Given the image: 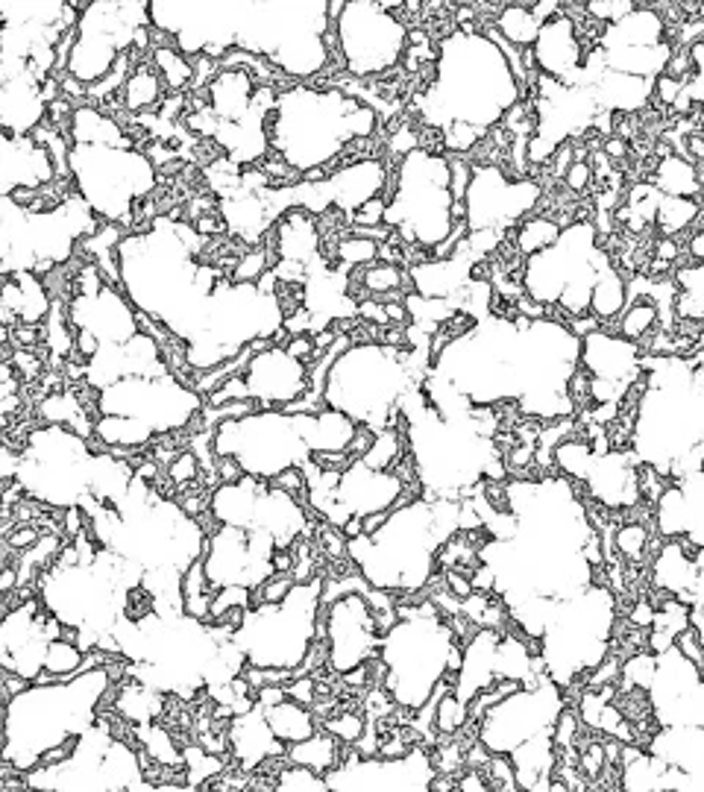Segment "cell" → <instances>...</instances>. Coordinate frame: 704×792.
<instances>
[{"label":"cell","mask_w":704,"mask_h":792,"mask_svg":"<svg viewBox=\"0 0 704 792\" xmlns=\"http://www.w3.org/2000/svg\"><path fill=\"white\" fill-rule=\"evenodd\" d=\"M605 153H608L611 159H622V156H625V144H622L619 138H614V135H611V138L605 141Z\"/></svg>","instance_id":"60"},{"label":"cell","mask_w":704,"mask_h":792,"mask_svg":"<svg viewBox=\"0 0 704 792\" xmlns=\"http://www.w3.org/2000/svg\"><path fill=\"white\" fill-rule=\"evenodd\" d=\"M112 669L91 666L71 678L36 681L3 702L0 778H24L39 769L44 754L77 746L97 722V707L112 690Z\"/></svg>","instance_id":"4"},{"label":"cell","mask_w":704,"mask_h":792,"mask_svg":"<svg viewBox=\"0 0 704 792\" xmlns=\"http://www.w3.org/2000/svg\"><path fill=\"white\" fill-rule=\"evenodd\" d=\"M323 578L297 581L282 602H259L241 614L232 628V643L250 666L303 672L311 643L317 637V619L323 605Z\"/></svg>","instance_id":"10"},{"label":"cell","mask_w":704,"mask_h":792,"mask_svg":"<svg viewBox=\"0 0 704 792\" xmlns=\"http://www.w3.org/2000/svg\"><path fill=\"white\" fill-rule=\"evenodd\" d=\"M197 473H200V464H197V455H194V452H182L174 464L168 467V476H171V482L179 484V487H182V484H188L191 479H197Z\"/></svg>","instance_id":"53"},{"label":"cell","mask_w":704,"mask_h":792,"mask_svg":"<svg viewBox=\"0 0 704 792\" xmlns=\"http://www.w3.org/2000/svg\"><path fill=\"white\" fill-rule=\"evenodd\" d=\"M655 188H658L660 194H669V197H687V200H693L696 194H702L699 165L693 159L666 156L658 165Z\"/></svg>","instance_id":"38"},{"label":"cell","mask_w":704,"mask_h":792,"mask_svg":"<svg viewBox=\"0 0 704 792\" xmlns=\"http://www.w3.org/2000/svg\"><path fill=\"white\" fill-rule=\"evenodd\" d=\"M291 693V699H297V702H314V681L311 678H294V687L288 690Z\"/></svg>","instance_id":"56"},{"label":"cell","mask_w":704,"mask_h":792,"mask_svg":"<svg viewBox=\"0 0 704 792\" xmlns=\"http://www.w3.org/2000/svg\"><path fill=\"white\" fill-rule=\"evenodd\" d=\"M561 232H564V226H561L558 220L552 218L526 220V223L520 226V232H517V250L528 259V256H534V253L552 247V244L561 238Z\"/></svg>","instance_id":"41"},{"label":"cell","mask_w":704,"mask_h":792,"mask_svg":"<svg viewBox=\"0 0 704 792\" xmlns=\"http://www.w3.org/2000/svg\"><path fill=\"white\" fill-rule=\"evenodd\" d=\"M329 206L355 215L370 200L382 197V188L388 185V171L379 159H358L347 168H338L329 179H323Z\"/></svg>","instance_id":"33"},{"label":"cell","mask_w":704,"mask_h":792,"mask_svg":"<svg viewBox=\"0 0 704 792\" xmlns=\"http://www.w3.org/2000/svg\"><path fill=\"white\" fill-rule=\"evenodd\" d=\"M590 179H593V165L581 159V162H572L570 174L564 176V185L572 191H584L590 185Z\"/></svg>","instance_id":"55"},{"label":"cell","mask_w":704,"mask_h":792,"mask_svg":"<svg viewBox=\"0 0 704 792\" xmlns=\"http://www.w3.org/2000/svg\"><path fill=\"white\" fill-rule=\"evenodd\" d=\"M385 212H388V200L385 197H376L367 206H361L350 220L352 226H385Z\"/></svg>","instance_id":"52"},{"label":"cell","mask_w":704,"mask_h":792,"mask_svg":"<svg viewBox=\"0 0 704 792\" xmlns=\"http://www.w3.org/2000/svg\"><path fill=\"white\" fill-rule=\"evenodd\" d=\"M581 364L587 367L590 379L614 385L619 394H628L640 373V350L634 341L611 335L605 326L581 338Z\"/></svg>","instance_id":"30"},{"label":"cell","mask_w":704,"mask_h":792,"mask_svg":"<svg viewBox=\"0 0 704 792\" xmlns=\"http://www.w3.org/2000/svg\"><path fill=\"white\" fill-rule=\"evenodd\" d=\"M215 458H232L244 476L276 482L288 470H303L314 458L300 426V414L253 411L247 417L220 420L212 432Z\"/></svg>","instance_id":"16"},{"label":"cell","mask_w":704,"mask_h":792,"mask_svg":"<svg viewBox=\"0 0 704 792\" xmlns=\"http://www.w3.org/2000/svg\"><path fill=\"white\" fill-rule=\"evenodd\" d=\"M540 200V185L531 179H508L496 165H476L467 188V226L473 232H502L523 220Z\"/></svg>","instance_id":"24"},{"label":"cell","mask_w":704,"mask_h":792,"mask_svg":"<svg viewBox=\"0 0 704 792\" xmlns=\"http://www.w3.org/2000/svg\"><path fill=\"white\" fill-rule=\"evenodd\" d=\"M44 80L33 74L0 80V124L3 135H30L39 130L50 100L44 91Z\"/></svg>","instance_id":"31"},{"label":"cell","mask_w":704,"mask_h":792,"mask_svg":"<svg viewBox=\"0 0 704 792\" xmlns=\"http://www.w3.org/2000/svg\"><path fill=\"white\" fill-rule=\"evenodd\" d=\"M564 707L567 702L561 684H555L549 675H534L520 690L487 707L476 740L490 754H511L528 740L555 731V722Z\"/></svg>","instance_id":"22"},{"label":"cell","mask_w":704,"mask_h":792,"mask_svg":"<svg viewBox=\"0 0 704 792\" xmlns=\"http://www.w3.org/2000/svg\"><path fill=\"white\" fill-rule=\"evenodd\" d=\"M464 499H411L376 534L347 540L352 564L376 590H420L432 581L440 549L461 531Z\"/></svg>","instance_id":"5"},{"label":"cell","mask_w":704,"mask_h":792,"mask_svg":"<svg viewBox=\"0 0 704 792\" xmlns=\"http://www.w3.org/2000/svg\"><path fill=\"white\" fill-rule=\"evenodd\" d=\"M53 156L33 135H3L0 138V191L12 197L18 191H42L53 182Z\"/></svg>","instance_id":"29"},{"label":"cell","mask_w":704,"mask_h":792,"mask_svg":"<svg viewBox=\"0 0 704 792\" xmlns=\"http://www.w3.org/2000/svg\"><path fill=\"white\" fill-rule=\"evenodd\" d=\"M323 728H326L329 734H335V737H338L341 743H347V746H355V743L364 737V731H367L364 719H361V716H352V713H344V716H338V719H326Z\"/></svg>","instance_id":"51"},{"label":"cell","mask_w":704,"mask_h":792,"mask_svg":"<svg viewBox=\"0 0 704 792\" xmlns=\"http://www.w3.org/2000/svg\"><path fill=\"white\" fill-rule=\"evenodd\" d=\"M452 206L449 159L423 147L405 153L396 168V188L385 212V226L399 229V235L417 247L435 250L455 232Z\"/></svg>","instance_id":"15"},{"label":"cell","mask_w":704,"mask_h":792,"mask_svg":"<svg viewBox=\"0 0 704 792\" xmlns=\"http://www.w3.org/2000/svg\"><path fill=\"white\" fill-rule=\"evenodd\" d=\"M264 716H267V725L270 731L285 743V746H294V743H303L311 734L320 731L314 713L308 710V704L297 702V699H282L276 704H262Z\"/></svg>","instance_id":"35"},{"label":"cell","mask_w":704,"mask_h":792,"mask_svg":"<svg viewBox=\"0 0 704 792\" xmlns=\"http://www.w3.org/2000/svg\"><path fill=\"white\" fill-rule=\"evenodd\" d=\"M276 790H297V792L326 790V778H323L320 772L308 769V766H294V763H288V769L279 772Z\"/></svg>","instance_id":"47"},{"label":"cell","mask_w":704,"mask_h":792,"mask_svg":"<svg viewBox=\"0 0 704 792\" xmlns=\"http://www.w3.org/2000/svg\"><path fill=\"white\" fill-rule=\"evenodd\" d=\"M396 3H329L335 42L352 77H382L405 56L408 27L391 15Z\"/></svg>","instance_id":"20"},{"label":"cell","mask_w":704,"mask_h":792,"mask_svg":"<svg viewBox=\"0 0 704 792\" xmlns=\"http://www.w3.org/2000/svg\"><path fill=\"white\" fill-rule=\"evenodd\" d=\"M655 611H658V608H652L649 602H640V605H637V614H631V619H634V625L646 628V625L655 622Z\"/></svg>","instance_id":"58"},{"label":"cell","mask_w":704,"mask_h":792,"mask_svg":"<svg viewBox=\"0 0 704 792\" xmlns=\"http://www.w3.org/2000/svg\"><path fill=\"white\" fill-rule=\"evenodd\" d=\"M379 250L382 244L370 241V238H358V235H350L347 241L338 244V259L347 264V267H358V264H370L379 262Z\"/></svg>","instance_id":"48"},{"label":"cell","mask_w":704,"mask_h":792,"mask_svg":"<svg viewBox=\"0 0 704 792\" xmlns=\"http://www.w3.org/2000/svg\"><path fill=\"white\" fill-rule=\"evenodd\" d=\"M399 619L382 634L379 660L385 663V690L399 707L423 710L446 684V675H458L464 655L455 643V631L443 622L435 602L420 608H396Z\"/></svg>","instance_id":"7"},{"label":"cell","mask_w":704,"mask_h":792,"mask_svg":"<svg viewBox=\"0 0 704 792\" xmlns=\"http://www.w3.org/2000/svg\"><path fill=\"white\" fill-rule=\"evenodd\" d=\"M135 734L144 743L150 757H156V760H162L168 766H179L182 763V754L174 748V740H171V734H165V728H159L153 722H144V725H135Z\"/></svg>","instance_id":"44"},{"label":"cell","mask_w":704,"mask_h":792,"mask_svg":"<svg viewBox=\"0 0 704 792\" xmlns=\"http://www.w3.org/2000/svg\"><path fill=\"white\" fill-rule=\"evenodd\" d=\"M376 112L341 88L294 86L276 94L270 144L300 174L326 171L341 153L376 132Z\"/></svg>","instance_id":"6"},{"label":"cell","mask_w":704,"mask_h":792,"mask_svg":"<svg viewBox=\"0 0 704 792\" xmlns=\"http://www.w3.org/2000/svg\"><path fill=\"white\" fill-rule=\"evenodd\" d=\"M681 256V247H678V241L675 238H666L663 235V241H658V259L660 262H675Z\"/></svg>","instance_id":"57"},{"label":"cell","mask_w":704,"mask_h":792,"mask_svg":"<svg viewBox=\"0 0 704 792\" xmlns=\"http://www.w3.org/2000/svg\"><path fill=\"white\" fill-rule=\"evenodd\" d=\"M68 174L77 185V197L97 218L109 223H130L135 206L156 188V165L132 141L127 144H68Z\"/></svg>","instance_id":"13"},{"label":"cell","mask_w":704,"mask_h":792,"mask_svg":"<svg viewBox=\"0 0 704 792\" xmlns=\"http://www.w3.org/2000/svg\"><path fill=\"white\" fill-rule=\"evenodd\" d=\"M614 608V593L602 584H590L584 593L555 602L549 608L537 643L546 675L555 684L570 687L608 658L614 634Z\"/></svg>","instance_id":"11"},{"label":"cell","mask_w":704,"mask_h":792,"mask_svg":"<svg viewBox=\"0 0 704 792\" xmlns=\"http://www.w3.org/2000/svg\"><path fill=\"white\" fill-rule=\"evenodd\" d=\"M520 97L523 83L496 36L458 27L440 42L435 80L420 97V115L438 132L455 124L487 132L520 106Z\"/></svg>","instance_id":"3"},{"label":"cell","mask_w":704,"mask_h":792,"mask_svg":"<svg viewBox=\"0 0 704 792\" xmlns=\"http://www.w3.org/2000/svg\"><path fill=\"white\" fill-rule=\"evenodd\" d=\"M150 27L165 33L185 59H220L238 47L294 80H311L332 59L335 21L323 0H153Z\"/></svg>","instance_id":"1"},{"label":"cell","mask_w":704,"mask_h":792,"mask_svg":"<svg viewBox=\"0 0 704 792\" xmlns=\"http://www.w3.org/2000/svg\"><path fill=\"white\" fill-rule=\"evenodd\" d=\"M279 540L267 528H238L220 526L203 552V570L212 584V590L226 587H241V590H256L264 587L276 575V555H279Z\"/></svg>","instance_id":"23"},{"label":"cell","mask_w":704,"mask_h":792,"mask_svg":"<svg viewBox=\"0 0 704 792\" xmlns=\"http://www.w3.org/2000/svg\"><path fill=\"white\" fill-rule=\"evenodd\" d=\"M97 215L83 197H68L53 209H33L15 197L0 200V253L3 276H44L71 259L80 238L97 235Z\"/></svg>","instance_id":"9"},{"label":"cell","mask_w":704,"mask_h":792,"mask_svg":"<svg viewBox=\"0 0 704 792\" xmlns=\"http://www.w3.org/2000/svg\"><path fill=\"white\" fill-rule=\"evenodd\" d=\"M364 285L370 291H376V294H388V291H394V288L402 285V270L388 262L370 264L367 273H364Z\"/></svg>","instance_id":"49"},{"label":"cell","mask_w":704,"mask_h":792,"mask_svg":"<svg viewBox=\"0 0 704 792\" xmlns=\"http://www.w3.org/2000/svg\"><path fill=\"white\" fill-rule=\"evenodd\" d=\"M658 320H660L658 306H655L652 300H634V303H628V308L622 311L619 335L637 344V341H643V338L655 329Z\"/></svg>","instance_id":"42"},{"label":"cell","mask_w":704,"mask_h":792,"mask_svg":"<svg viewBox=\"0 0 704 792\" xmlns=\"http://www.w3.org/2000/svg\"><path fill=\"white\" fill-rule=\"evenodd\" d=\"M229 743H232V757L241 775H253V769H259L273 757H285L288 751V746L270 731L264 707L259 702L244 713H235L232 728H229Z\"/></svg>","instance_id":"32"},{"label":"cell","mask_w":704,"mask_h":792,"mask_svg":"<svg viewBox=\"0 0 704 792\" xmlns=\"http://www.w3.org/2000/svg\"><path fill=\"white\" fill-rule=\"evenodd\" d=\"M162 97V80L153 71H135L124 83V106L127 112H144L156 106Z\"/></svg>","instance_id":"43"},{"label":"cell","mask_w":704,"mask_h":792,"mask_svg":"<svg viewBox=\"0 0 704 792\" xmlns=\"http://www.w3.org/2000/svg\"><path fill=\"white\" fill-rule=\"evenodd\" d=\"M531 56L537 65V74H546L564 86H578L584 59H587V44L581 39L575 18H570V12H564V6L555 18H549L540 27Z\"/></svg>","instance_id":"28"},{"label":"cell","mask_w":704,"mask_h":792,"mask_svg":"<svg viewBox=\"0 0 704 792\" xmlns=\"http://www.w3.org/2000/svg\"><path fill=\"white\" fill-rule=\"evenodd\" d=\"M150 3L141 0H91L80 6L65 71L80 86H100L127 59L132 44L144 47Z\"/></svg>","instance_id":"17"},{"label":"cell","mask_w":704,"mask_h":792,"mask_svg":"<svg viewBox=\"0 0 704 792\" xmlns=\"http://www.w3.org/2000/svg\"><path fill=\"white\" fill-rule=\"evenodd\" d=\"M628 308V282L619 276L614 264L602 273V279L593 288V300H590V314H596L602 323L614 320Z\"/></svg>","instance_id":"39"},{"label":"cell","mask_w":704,"mask_h":792,"mask_svg":"<svg viewBox=\"0 0 704 792\" xmlns=\"http://www.w3.org/2000/svg\"><path fill=\"white\" fill-rule=\"evenodd\" d=\"M27 790H156L141 772V757L115 740L112 725H91L71 757L24 775Z\"/></svg>","instance_id":"18"},{"label":"cell","mask_w":704,"mask_h":792,"mask_svg":"<svg viewBox=\"0 0 704 792\" xmlns=\"http://www.w3.org/2000/svg\"><path fill=\"white\" fill-rule=\"evenodd\" d=\"M438 775L432 757L423 748H408L399 757H364L347 754L326 772V790H429Z\"/></svg>","instance_id":"25"},{"label":"cell","mask_w":704,"mask_h":792,"mask_svg":"<svg viewBox=\"0 0 704 792\" xmlns=\"http://www.w3.org/2000/svg\"><path fill=\"white\" fill-rule=\"evenodd\" d=\"M634 9H637V3H634V0H616V3H584V12H587L593 21L605 24V27L619 24V21H622V18H628Z\"/></svg>","instance_id":"50"},{"label":"cell","mask_w":704,"mask_h":792,"mask_svg":"<svg viewBox=\"0 0 704 792\" xmlns=\"http://www.w3.org/2000/svg\"><path fill=\"white\" fill-rule=\"evenodd\" d=\"M326 611V658L338 675L367 666V660L379 655L382 628L367 593H344Z\"/></svg>","instance_id":"26"},{"label":"cell","mask_w":704,"mask_h":792,"mask_svg":"<svg viewBox=\"0 0 704 792\" xmlns=\"http://www.w3.org/2000/svg\"><path fill=\"white\" fill-rule=\"evenodd\" d=\"M684 86H687V83H681V80H675V77H669V74H663V77L655 80L658 100L660 103H666V106H675V103H678V97L684 94Z\"/></svg>","instance_id":"54"},{"label":"cell","mask_w":704,"mask_h":792,"mask_svg":"<svg viewBox=\"0 0 704 792\" xmlns=\"http://www.w3.org/2000/svg\"><path fill=\"white\" fill-rule=\"evenodd\" d=\"M0 306H3V326L6 329L39 326L50 311L42 276H36V273L3 276V303Z\"/></svg>","instance_id":"34"},{"label":"cell","mask_w":704,"mask_h":792,"mask_svg":"<svg viewBox=\"0 0 704 792\" xmlns=\"http://www.w3.org/2000/svg\"><path fill=\"white\" fill-rule=\"evenodd\" d=\"M702 323H704V317H702Z\"/></svg>","instance_id":"62"},{"label":"cell","mask_w":704,"mask_h":792,"mask_svg":"<svg viewBox=\"0 0 704 792\" xmlns=\"http://www.w3.org/2000/svg\"><path fill=\"white\" fill-rule=\"evenodd\" d=\"M411 388L408 355L388 344H350L326 373L323 402L358 426L382 432L402 420L399 402Z\"/></svg>","instance_id":"8"},{"label":"cell","mask_w":704,"mask_h":792,"mask_svg":"<svg viewBox=\"0 0 704 792\" xmlns=\"http://www.w3.org/2000/svg\"><path fill=\"white\" fill-rule=\"evenodd\" d=\"M702 215V206L696 200H687V197H669V194H660L655 197V223L666 238H675V232L681 229H690Z\"/></svg>","instance_id":"40"},{"label":"cell","mask_w":704,"mask_h":792,"mask_svg":"<svg viewBox=\"0 0 704 792\" xmlns=\"http://www.w3.org/2000/svg\"><path fill=\"white\" fill-rule=\"evenodd\" d=\"M388 517H391V511H385V514H370V517H364V534H376L379 528L388 523Z\"/></svg>","instance_id":"59"},{"label":"cell","mask_w":704,"mask_h":792,"mask_svg":"<svg viewBox=\"0 0 704 792\" xmlns=\"http://www.w3.org/2000/svg\"><path fill=\"white\" fill-rule=\"evenodd\" d=\"M15 482L47 508H80L88 496H94L97 449L80 432L62 423H47L33 429L21 446Z\"/></svg>","instance_id":"12"},{"label":"cell","mask_w":704,"mask_h":792,"mask_svg":"<svg viewBox=\"0 0 704 792\" xmlns=\"http://www.w3.org/2000/svg\"><path fill=\"white\" fill-rule=\"evenodd\" d=\"M614 549L625 558V561H643L646 549H649V531L640 523H628V526L616 528Z\"/></svg>","instance_id":"46"},{"label":"cell","mask_w":704,"mask_h":792,"mask_svg":"<svg viewBox=\"0 0 704 792\" xmlns=\"http://www.w3.org/2000/svg\"><path fill=\"white\" fill-rule=\"evenodd\" d=\"M68 320L77 332L74 344L86 358L103 347H124L144 332L138 308L118 291V285L103 279L97 264H86L77 273Z\"/></svg>","instance_id":"21"},{"label":"cell","mask_w":704,"mask_h":792,"mask_svg":"<svg viewBox=\"0 0 704 792\" xmlns=\"http://www.w3.org/2000/svg\"><path fill=\"white\" fill-rule=\"evenodd\" d=\"M699 12H702V18H704V3H699Z\"/></svg>","instance_id":"61"},{"label":"cell","mask_w":704,"mask_h":792,"mask_svg":"<svg viewBox=\"0 0 704 792\" xmlns=\"http://www.w3.org/2000/svg\"><path fill=\"white\" fill-rule=\"evenodd\" d=\"M247 399L273 405H291L311 388V367L303 358L291 355L288 347H264L244 367Z\"/></svg>","instance_id":"27"},{"label":"cell","mask_w":704,"mask_h":792,"mask_svg":"<svg viewBox=\"0 0 704 792\" xmlns=\"http://www.w3.org/2000/svg\"><path fill=\"white\" fill-rule=\"evenodd\" d=\"M206 235L197 226L156 218L147 232H130L115 244L118 285L138 314L156 320L188 347L197 344L209 297L223 279L218 267L200 262Z\"/></svg>","instance_id":"2"},{"label":"cell","mask_w":704,"mask_h":792,"mask_svg":"<svg viewBox=\"0 0 704 792\" xmlns=\"http://www.w3.org/2000/svg\"><path fill=\"white\" fill-rule=\"evenodd\" d=\"M153 59H156V65H159V71H162V77H165V86L171 88V91H179L182 86H188V80H191V65H188V59L176 50L174 44L156 47V50H153Z\"/></svg>","instance_id":"45"},{"label":"cell","mask_w":704,"mask_h":792,"mask_svg":"<svg viewBox=\"0 0 704 792\" xmlns=\"http://www.w3.org/2000/svg\"><path fill=\"white\" fill-rule=\"evenodd\" d=\"M543 21L531 12V3H508L496 15V33L517 50H531L540 36Z\"/></svg>","instance_id":"37"},{"label":"cell","mask_w":704,"mask_h":792,"mask_svg":"<svg viewBox=\"0 0 704 792\" xmlns=\"http://www.w3.org/2000/svg\"><path fill=\"white\" fill-rule=\"evenodd\" d=\"M611 259L599 250L593 223H572L561 238L528 256L523 267V288L540 306L564 308V314L581 317L590 311L593 288Z\"/></svg>","instance_id":"14"},{"label":"cell","mask_w":704,"mask_h":792,"mask_svg":"<svg viewBox=\"0 0 704 792\" xmlns=\"http://www.w3.org/2000/svg\"><path fill=\"white\" fill-rule=\"evenodd\" d=\"M338 746H341V740L323 728V731L311 734V737H308V740H303V743H294V746H288V751H285V760H288V763H294V766H308V769H314V772L326 775V772H332V769L341 763V748Z\"/></svg>","instance_id":"36"},{"label":"cell","mask_w":704,"mask_h":792,"mask_svg":"<svg viewBox=\"0 0 704 792\" xmlns=\"http://www.w3.org/2000/svg\"><path fill=\"white\" fill-rule=\"evenodd\" d=\"M97 417H124L141 423L153 438L185 429L200 411L203 396L174 370L162 376H124L94 399Z\"/></svg>","instance_id":"19"}]
</instances>
